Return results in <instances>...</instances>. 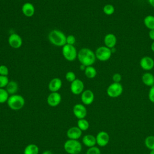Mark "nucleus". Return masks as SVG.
Returning <instances> with one entry per match:
<instances>
[{
  "mask_svg": "<svg viewBox=\"0 0 154 154\" xmlns=\"http://www.w3.org/2000/svg\"><path fill=\"white\" fill-rule=\"evenodd\" d=\"M77 58L81 64L85 67L92 66L96 60L95 53L87 48H83L78 52Z\"/></svg>",
  "mask_w": 154,
  "mask_h": 154,
  "instance_id": "nucleus-1",
  "label": "nucleus"
},
{
  "mask_svg": "<svg viewBox=\"0 0 154 154\" xmlns=\"http://www.w3.org/2000/svg\"><path fill=\"white\" fill-rule=\"evenodd\" d=\"M48 40L50 43L58 47H63L66 44V35L59 29H52L48 34Z\"/></svg>",
  "mask_w": 154,
  "mask_h": 154,
  "instance_id": "nucleus-2",
  "label": "nucleus"
},
{
  "mask_svg": "<svg viewBox=\"0 0 154 154\" xmlns=\"http://www.w3.org/2000/svg\"><path fill=\"white\" fill-rule=\"evenodd\" d=\"M8 107L12 110L17 111L22 109L25 103L24 97L18 94L10 95L7 102Z\"/></svg>",
  "mask_w": 154,
  "mask_h": 154,
  "instance_id": "nucleus-3",
  "label": "nucleus"
},
{
  "mask_svg": "<svg viewBox=\"0 0 154 154\" xmlns=\"http://www.w3.org/2000/svg\"><path fill=\"white\" fill-rule=\"evenodd\" d=\"M64 149L69 154H79L82 150V144L78 140H67L64 144Z\"/></svg>",
  "mask_w": 154,
  "mask_h": 154,
  "instance_id": "nucleus-4",
  "label": "nucleus"
},
{
  "mask_svg": "<svg viewBox=\"0 0 154 154\" xmlns=\"http://www.w3.org/2000/svg\"><path fill=\"white\" fill-rule=\"evenodd\" d=\"M62 54L69 61H73L77 58L78 52L74 45L66 44L62 47Z\"/></svg>",
  "mask_w": 154,
  "mask_h": 154,
  "instance_id": "nucleus-5",
  "label": "nucleus"
},
{
  "mask_svg": "<svg viewBox=\"0 0 154 154\" xmlns=\"http://www.w3.org/2000/svg\"><path fill=\"white\" fill-rule=\"evenodd\" d=\"M96 59L100 61H106L111 57L112 52L111 49L105 46H101L97 48L95 51Z\"/></svg>",
  "mask_w": 154,
  "mask_h": 154,
  "instance_id": "nucleus-6",
  "label": "nucleus"
},
{
  "mask_svg": "<svg viewBox=\"0 0 154 154\" xmlns=\"http://www.w3.org/2000/svg\"><path fill=\"white\" fill-rule=\"evenodd\" d=\"M123 91V88L120 82H112L106 89L108 96L112 98H116L120 96Z\"/></svg>",
  "mask_w": 154,
  "mask_h": 154,
  "instance_id": "nucleus-7",
  "label": "nucleus"
},
{
  "mask_svg": "<svg viewBox=\"0 0 154 154\" xmlns=\"http://www.w3.org/2000/svg\"><path fill=\"white\" fill-rule=\"evenodd\" d=\"M70 89L73 94H81L84 90V84L82 81L76 78L75 80L71 82Z\"/></svg>",
  "mask_w": 154,
  "mask_h": 154,
  "instance_id": "nucleus-8",
  "label": "nucleus"
},
{
  "mask_svg": "<svg viewBox=\"0 0 154 154\" xmlns=\"http://www.w3.org/2000/svg\"><path fill=\"white\" fill-rule=\"evenodd\" d=\"M8 43L10 47L14 49L20 48L23 43L22 38L20 35L16 33L11 34L8 38Z\"/></svg>",
  "mask_w": 154,
  "mask_h": 154,
  "instance_id": "nucleus-9",
  "label": "nucleus"
},
{
  "mask_svg": "<svg viewBox=\"0 0 154 154\" xmlns=\"http://www.w3.org/2000/svg\"><path fill=\"white\" fill-rule=\"evenodd\" d=\"M73 113L78 119H85L87 114V108L84 104L76 103L73 107Z\"/></svg>",
  "mask_w": 154,
  "mask_h": 154,
  "instance_id": "nucleus-10",
  "label": "nucleus"
},
{
  "mask_svg": "<svg viewBox=\"0 0 154 154\" xmlns=\"http://www.w3.org/2000/svg\"><path fill=\"white\" fill-rule=\"evenodd\" d=\"M81 99L84 105H91L94 101V94L91 90H84V91L81 94Z\"/></svg>",
  "mask_w": 154,
  "mask_h": 154,
  "instance_id": "nucleus-11",
  "label": "nucleus"
},
{
  "mask_svg": "<svg viewBox=\"0 0 154 154\" xmlns=\"http://www.w3.org/2000/svg\"><path fill=\"white\" fill-rule=\"evenodd\" d=\"M61 101V96L58 92H51L47 97V103L51 107L58 106Z\"/></svg>",
  "mask_w": 154,
  "mask_h": 154,
  "instance_id": "nucleus-12",
  "label": "nucleus"
},
{
  "mask_svg": "<svg viewBox=\"0 0 154 154\" xmlns=\"http://www.w3.org/2000/svg\"><path fill=\"white\" fill-rule=\"evenodd\" d=\"M140 66L143 70L149 71L154 67V60L150 57L144 56L141 58Z\"/></svg>",
  "mask_w": 154,
  "mask_h": 154,
  "instance_id": "nucleus-13",
  "label": "nucleus"
},
{
  "mask_svg": "<svg viewBox=\"0 0 154 154\" xmlns=\"http://www.w3.org/2000/svg\"><path fill=\"white\" fill-rule=\"evenodd\" d=\"M96 144L100 147L106 146L109 141V135L105 131L99 132L96 137Z\"/></svg>",
  "mask_w": 154,
  "mask_h": 154,
  "instance_id": "nucleus-14",
  "label": "nucleus"
},
{
  "mask_svg": "<svg viewBox=\"0 0 154 154\" xmlns=\"http://www.w3.org/2000/svg\"><path fill=\"white\" fill-rule=\"evenodd\" d=\"M62 81L59 78H52L48 84V89L51 92H58L62 87Z\"/></svg>",
  "mask_w": 154,
  "mask_h": 154,
  "instance_id": "nucleus-15",
  "label": "nucleus"
},
{
  "mask_svg": "<svg viewBox=\"0 0 154 154\" xmlns=\"http://www.w3.org/2000/svg\"><path fill=\"white\" fill-rule=\"evenodd\" d=\"M82 131L78 126L70 128L67 131V137L70 140H78L82 135Z\"/></svg>",
  "mask_w": 154,
  "mask_h": 154,
  "instance_id": "nucleus-16",
  "label": "nucleus"
},
{
  "mask_svg": "<svg viewBox=\"0 0 154 154\" xmlns=\"http://www.w3.org/2000/svg\"><path fill=\"white\" fill-rule=\"evenodd\" d=\"M22 12L24 16L28 17H32L35 13V7L32 4L27 2L22 6Z\"/></svg>",
  "mask_w": 154,
  "mask_h": 154,
  "instance_id": "nucleus-17",
  "label": "nucleus"
},
{
  "mask_svg": "<svg viewBox=\"0 0 154 154\" xmlns=\"http://www.w3.org/2000/svg\"><path fill=\"white\" fill-rule=\"evenodd\" d=\"M103 42L105 46L109 48V49H112L113 48H115L116 45L117 37L114 34H107L104 37Z\"/></svg>",
  "mask_w": 154,
  "mask_h": 154,
  "instance_id": "nucleus-18",
  "label": "nucleus"
},
{
  "mask_svg": "<svg viewBox=\"0 0 154 154\" xmlns=\"http://www.w3.org/2000/svg\"><path fill=\"white\" fill-rule=\"evenodd\" d=\"M82 143L88 147L95 146L96 144V137L91 134H87L84 135L82 139Z\"/></svg>",
  "mask_w": 154,
  "mask_h": 154,
  "instance_id": "nucleus-19",
  "label": "nucleus"
},
{
  "mask_svg": "<svg viewBox=\"0 0 154 154\" xmlns=\"http://www.w3.org/2000/svg\"><path fill=\"white\" fill-rule=\"evenodd\" d=\"M143 83L148 87H152L154 85V75L150 72H146L143 74L141 76Z\"/></svg>",
  "mask_w": 154,
  "mask_h": 154,
  "instance_id": "nucleus-20",
  "label": "nucleus"
},
{
  "mask_svg": "<svg viewBox=\"0 0 154 154\" xmlns=\"http://www.w3.org/2000/svg\"><path fill=\"white\" fill-rule=\"evenodd\" d=\"M5 88L9 94L13 95L16 94L18 91L19 87L16 81H10Z\"/></svg>",
  "mask_w": 154,
  "mask_h": 154,
  "instance_id": "nucleus-21",
  "label": "nucleus"
},
{
  "mask_svg": "<svg viewBox=\"0 0 154 154\" xmlns=\"http://www.w3.org/2000/svg\"><path fill=\"white\" fill-rule=\"evenodd\" d=\"M39 148L35 144H29L24 149L23 154H38Z\"/></svg>",
  "mask_w": 154,
  "mask_h": 154,
  "instance_id": "nucleus-22",
  "label": "nucleus"
},
{
  "mask_svg": "<svg viewBox=\"0 0 154 154\" xmlns=\"http://www.w3.org/2000/svg\"><path fill=\"white\" fill-rule=\"evenodd\" d=\"M84 74L88 79L94 78L97 75V71L93 66H87L84 70Z\"/></svg>",
  "mask_w": 154,
  "mask_h": 154,
  "instance_id": "nucleus-23",
  "label": "nucleus"
},
{
  "mask_svg": "<svg viewBox=\"0 0 154 154\" xmlns=\"http://www.w3.org/2000/svg\"><path fill=\"white\" fill-rule=\"evenodd\" d=\"M145 26L149 29H154V16L147 15L143 20Z\"/></svg>",
  "mask_w": 154,
  "mask_h": 154,
  "instance_id": "nucleus-24",
  "label": "nucleus"
},
{
  "mask_svg": "<svg viewBox=\"0 0 154 154\" xmlns=\"http://www.w3.org/2000/svg\"><path fill=\"white\" fill-rule=\"evenodd\" d=\"M89 123L85 119H78L77 122V126L82 131H85L89 128Z\"/></svg>",
  "mask_w": 154,
  "mask_h": 154,
  "instance_id": "nucleus-25",
  "label": "nucleus"
},
{
  "mask_svg": "<svg viewBox=\"0 0 154 154\" xmlns=\"http://www.w3.org/2000/svg\"><path fill=\"white\" fill-rule=\"evenodd\" d=\"M144 144L147 148L150 150H154V136L149 135L144 140Z\"/></svg>",
  "mask_w": 154,
  "mask_h": 154,
  "instance_id": "nucleus-26",
  "label": "nucleus"
},
{
  "mask_svg": "<svg viewBox=\"0 0 154 154\" xmlns=\"http://www.w3.org/2000/svg\"><path fill=\"white\" fill-rule=\"evenodd\" d=\"M9 94L5 90V88H0V103H4L7 102L9 97Z\"/></svg>",
  "mask_w": 154,
  "mask_h": 154,
  "instance_id": "nucleus-27",
  "label": "nucleus"
},
{
  "mask_svg": "<svg viewBox=\"0 0 154 154\" xmlns=\"http://www.w3.org/2000/svg\"><path fill=\"white\" fill-rule=\"evenodd\" d=\"M103 11L104 14L108 16L112 15L115 12V8L112 4H106L103 7Z\"/></svg>",
  "mask_w": 154,
  "mask_h": 154,
  "instance_id": "nucleus-28",
  "label": "nucleus"
},
{
  "mask_svg": "<svg viewBox=\"0 0 154 154\" xmlns=\"http://www.w3.org/2000/svg\"><path fill=\"white\" fill-rule=\"evenodd\" d=\"M9 81H10L7 76L0 75V88H5Z\"/></svg>",
  "mask_w": 154,
  "mask_h": 154,
  "instance_id": "nucleus-29",
  "label": "nucleus"
},
{
  "mask_svg": "<svg viewBox=\"0 0 154 154\" xmlns=\"http://www.w3.org/2000/svg\"><path fill=\"white\" fill-rule=\"evenodd\" d=\"M65 78H66V79L68 82H70V83L76 79L75 73L72 71L67 72L65 75Z\"/></svg>",
  "mask_w": 154,
  "mask_h": 154,
  "instance_id": "nucleus-30",
  "label": "nucleus"
},
{
  "mask_svg": "<svg viewBox=\"0 0 154 154\" xmlns=\"http://www.w3.org/2000/svg\"><path fill=\"white\" fill-rule=\"evenodd\" d=\"M85 154H101L100 149L96 147L93 146L91 147H89L88 149L87 150Z\"/></svg>",
  "mask_w": 154,
  "mask_h": 154,
  "instance_id": "nucleus-31",
  "label": "nucleus"
},
{
  "mask_svg": "<svg viewBox=\"0 0 154 154\" xmlns=\"http://www.w3.org/2000/svg\"><path fill=\"white\" fill-rule=\"evenodd\" d=\"M75 43H76V38L73 35L70 34L66 36V44L74 45Z\"/></svg>",
  "mask_w": 154,
  "mask_h": 154,
  "instance_id": "nucleus-32",
  "label": "nucleus"
},
{
  "mask_svg": "<svg viewBox=\"0 0 154 154\" xmlns=\"http://www.w3.org/2000/svg\"><path fill=\"white\" fill-rule=\"evenodd\" d=\"M9 73V70L7 66L5 65H0V75L8 76Z\"/></svg>",
  "mask_w": 154,
  "mask_h": 154,
  "instance_id": "nucleus-33",
  "label": "nucleus"
},
{
  "mask_svg": "<svg viewBox=\"0 0 154 154\" xmlns=\"http://www.w3.org/2000/svg\"><path fill=\"white\" fill-rule=\"evenodd\" d=\"M149 99L150 101L152 103H154V85L150 87L149 91Z\"/></svg>",
  "mask_w": 154,
  "mask_h": 154,
  "instance_id": "nucleus-34",
  "label": "nucleus"
},
{
  "mask_svg": "<svg viewBox=\"0 0 154 154\" xmlns=\"http://www.w3.org/2000/svg\"><path fill=\"white\" fill-rule=\"evenodd\" d=\"M113 82H120L122 80V75L119 73H116L112 75Z\"/></svg>",
  "mask_w": 154,
  "mask_h": 154,
  "instance_id": "nucleus-35",
  "label": "nucleus"
},
{
  "mask_svg": "<svg viewBox=\"0 0 154 154\" xmlns=\"http://www.w3.org/2000/svg\"><path fill=\"white\" fill-rule=\"evenodd\" d=\"M149 38L154 41V29H150L149 32Z\"/></svg>",
  "mask_w": 154,
  "mask_h": 154,
  "instance_id": "nucleus-36",
  "label": "nucleus"
},
{
  "mask_svg": "<svg viewBox=\"0 0 154 154\" xmlns=\"http://www.w3.org/2000/svg\"><path fill=\"white\" fill-rule=\"evenodd\" d=\"M149 4L154 8V0H147Z\"/></svg>",
  "mask_w": 154,
  "mask_h": 154,
  "instance_id": "nucleus-37",
  "label": "nucleus"
},
{
  "mask_svg": "<svg viewBox=\"0 0 154 154\" xmlns=\"http://www.w3.org/2000/svg\"><path fill=\"white\" fill-rule=\"evenodd\" d=\"M42 154H53V153L51 150H45Z\"/></svg>",
  "mask_w": 154,
  "mask_h": 154,
  "instance_id": "nucleus-38",
  "label": "nucleus"
},
{
  "mask_svg": "<svg viewBox=\"0 0 154 154\" xmlns=\"http://www.w3.org/2000/svg\"><path fill=\"white\" fill-rule=\"evenodd\" d=\"M150 49L152 51V52H154V41L152 43V44L150 45Z\"/></svg>",
  "mask_w": 154,
  "mask_h": 154,
  "instance_id": "nucleus-39",
  "label": "nucleus"
},
{
  "mask_svg": "<svg viewBox=\"0 0 154 154\" xmlns=\"http://www.w3.org/2000/svg\"><path fill=\"white\" fill-rule=\"evenodd\" d=\"M150 154H154V150H150Z\"/></svg>",
  "mask_w": 154,
  "mask_h": 154,
  "instance_id": "nucleus-40",
  "label": "nucleus"
}]
</instances>
